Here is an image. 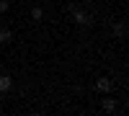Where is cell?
<instances>
[{
  "label": "cell",
  "mask_w": 129,
  "mask_h": 116,
  "mask_svg": "<svg viewBox=\"0 0 129 116\" xmlns=\"http://www.w3.org/2000/svg\"><path fill=\"white\" fill-rule=\"evenodd\" d=\"M70 16H72V21H75L78 26H93V16H90L85 8H80L78 3L70 5Z\"/></svg>",
  "instance_id": "1"
},
{
  "label": "cell",
  "mask_w": 129,
  "mask_h": 116,
  "mask_svg": "<svg viewBox=\"0 0 129 116\" xmlns=\"http://www.w3.org/2000/svg\"><path fill=\"white\" fill-rule=\"evenodd\" d=\"M111 88H114V83L109 78H98V80H95V93H101V96L111 93Z\"/></svg>",
  "instance_id": "2"
},
{
  "label": "cell",
  "mask_w": 129,
  "mask_h": 116,
  "mask_svg": "<svg viewBox=\"0 0 129 116\" xmlns=\"http://www.w3.org/2000/svg\"><path fill=\"white\" fill-rule=\"evenodd\" d=\"M10 88H13V78L3 72V75H0V93H8Z\"/></svg>",
  "instance_id": "3"
},
{
  "label": "cell",
  "mask_w": 129,
  "mask_h": 116,
  "mask_svg": "<svg viewBox=\"0 0 129 116\" xmlns=\"http://www.w3.org/2000/svg\"><path fill=\"white\" fill-rule=\"evenodd\" d=\"M111 31H114V36H116V39H124V36H126V23H121V21H119V23H114V26H111Z\"/></svg>",
  "instance_id": "4"
},
{
  "label": "cell",
  "mask_w": 129,
  "mask_h": 116,
  "mask_svg": "<svg viewBox=\"0 0 129 116\" xmlns=\"http://www.w3.org/2000/svg\"><path fill=\"white\" fill-rule=\"evenodd\" d=\"M101 108H103L106 113H114V111H116V101H114V98H103V103H101Z\"/></svg>",
  "instance_id": "5"
},
{
  "label": "cell",
  "mask_w": 129,
  "mask_h": 116,
  "mask_svg": "<svg viewBox=\"0 0 129 116\" xmlns=\"http://www.w3.org/2000/svg\"><path fill=\"white\" fill-rule=\"evenodd\" d=\"M13 41V31L10 28H0V44H10Z\"/></svg>",
  "instance_id": "6"
},
{
  "label": "cell",
  "mask_w": 129,
  "mask_h": 116,
  "mask_svg": "<svg viewBox=\"0 0 129 116\" xmlns=\"http://www.w3.org/2000/svg\"><path fill=\"white\" fill-rule=\"evenodd\" d=\"M31 18H34V21H41V18H44V8H41V5H34V8H31Z\"/></svg>",
  "instance_id": "7"
},
{
  "label": "cell",
  "mask_w": 129,
  "mask_h": 116,
  "mask_svg": "<svg viewBox=\"0 0 129 116\" xmlns=\"http://www.w3.org/2000/svg\"><path fill=\"white\" fill-rule=\"evenodd\" d=\"M8 8H10V3H8V0H0V13H5Z\"/></svg>",
  "instance_id": "8"
},
{
  "label": "cell",
  "mask_w": 129,
  "mask_h": 116,
  "mask_svg": "<svg viewBox=\"0 0 129 116\" xmlns=\"http://www.w3.org/2000/svg\"><path fill=\"white\" fill-rule=\"evenodd\" d=\"M83 3H93V0H83Z\"/></svg>",
  "instance_id": "9"
}]
</instances>
